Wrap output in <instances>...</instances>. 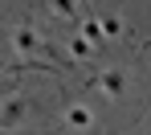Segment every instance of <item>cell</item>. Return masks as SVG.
<instances>
[{"label": "cell", "mask_w": 151, "mask_h": 135, "mask_svg": "<svg viewBox=\"0 0 151 135\" xmlns=\"http://www.w3.org/2000/svg\"><path fill=\"white\" fill-rule=\"evenodd\" d=\"M37 49H45L41 33L29 25V21H21V25L12 29V53H17V70H25L29 61H33V53H37Z\"/></svg>", "instance_id": "1"}, {"label": "cell", "mask_w": 151, "mask_h": 135, "mask_svg": "<svg viewBox=\"0 0 151 135\" xmlns=\"http://www.w3.org/2000/svg\"><path fill=\"white\" fill-rule=\"evenodd\" d=\"M90 86H98V90L110 98V103H123V98H127V70H119V66H106L102 74H94V78H90Z\"/></svg>", "instance_id": "2"}, {"label": "cell", "mask_w": 151, "mask_h": 135, "mask_svg": "<svg viewBox=\"0 0 151 135\" xmlns=\"http://www.w3.org/2000/svg\"><path fill=\"white\" fill-rule=\"evenodd\" d=\"M61 123H65L74 135H86V131H94V110L86 107V103H65V110H61Z\"/></svg>", "instance_id": "3"}, {"label": "cell", "mask_w": 151, "mask_h": 135, "mask_svg": "<svg viewBox=\"0 0 151 135\" xmlns=\"http://www.w3.org/2000/svg\"><path fill=\"white\" fill-rule=\"evenodd\" d=\"M29 98H21V94H12L8 103H4V110H0V131H8V127H17V123H25L29 119Z\"/></svg>", "instance_id": "4"}, {"label": "cell", "mask_w": 151, "mask_h": 135, "mask_svg": "<svg viewBox=\"0 0 151 135\" xmlns=\"http://www.w3.org/2000/svg\"><path fill=\"white\" fill-rule=\"evenodd\" d=\"M78 37H82L86 45H94V49H98L102 41H106V37H102V29H98V17H86V21H82V33H78Z\"/></svg>", "instance_id": "5"}, {"label": "cell", "mask_w": 151, "mask_h": 135, "mask_svg": "<svg viewBox=\"0 0 151 135\" xmlns=\"http://www.w3.org/2000/svg\"><path fill=\"white\" fill-rule=\"evenodd\" d=\"M98 29H102V37H106V41H119V37H123V21H119L114 12L98 17Z\"/></svg>", "instance_id": "6"}, {"label": "cell", "mask_w": 151, "mask_h": 135, "mask_svg": "<svg viewBox=\"0 0 151 135\" xmlns=\"http://www.w3.org/2000/svg\"><path fill=\"white\" fill-rule=\"evenodd\" d=\"M65 49H70V57H74V61H90V57H94V45H86L78 33L70 37V41H65Z\"/></svg>", "instance_id": "7"}, {"label": "cell", "mask_w": 151, "mask_h": 135, "mask_svg": "<svg viewBox=\"0 0 151 135\" xmlns=\"http://www.w3.org/2000/svg\"><path fill=\"white\" fill-rule=\"evenodd\" d=\"M53 17H61V21H74L78 17V0H49Z\"/></svg>", "instance_id": "8"}, {"label": "cell", "mask_w": 151, "mask_h": 135, "mask_svg": "<svg viewBox=\"0 0 151 135\" xmlns=\"http://www.w3.org/2000/svg\"><path fill=\"white\" fill-rule=\"evenodd\" d=\"M0 74H4V61H0Z\"/></svg>", "instance_id": "9"}]
</instances>
